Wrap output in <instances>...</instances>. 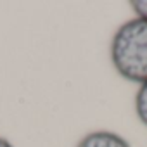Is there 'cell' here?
<instances>
[{
  "label": "cell",
  "instance_id": "2",
  "mask_svg": "<svg viewBox=\"0 0 147 147\" xmlns=\"http://www.w3.org/2000/svg\"><path fill=\"white\" fill-rule=\"evenodd\" d=\"M75 147H131L130 142L116 131L95 130L83 135Z\"/></svg>",
  "mask_w": 147,
  "mask_h": 147
},
{
  "label": "cell",
  "instance_id": "3",
  "mask_svg": "<svg viewBox=\"0 0 147 147\" xmlns=\"http://www.w3.org/2000/svg\"><path fill=\"white\" fill-rule=\"evenodd\" d=\"M135 113H137V118L140 119L142 125L147 126V82L138 85V90L135 94Z\"/></svg>",
  "mask_w": 147,
  "mask_h": 147
},
{
  "label": "cell",
  "instance_id": "1",
  "mask_svg": "<svg viewBox=\"0 0 147 147\" xmlns=\"http://www.w3.org/2000/svg\"><path fill=\"white\" fill-rule=\"evenodd\" d=\"M111 62L116 73L131 83L147 82V21H125L111 40Z\"/></svg>",
  "mask_w": 147,
  "mask_h": 147
},
{
  "label": "cell",
  "instance_id": "5",
  "mask_svg": "<svg viewBox=\"0 0 147 147\" xmlns=\"http://www.w3.org/2000/svg\"><path fill=\"white\" fill-rule=\"evenodd\" d=\"M0 147H14V144L11 140H7L5 137H0Z\"/></svg>",
  "mask_w": 147,
  "mask_h": 147
},
{
  "label": "cell",
  "instance_id": "4",
  "mask_svg": "<svg viewBox=\"0 0 147 147\" xmlns=\"http://www.w3.org/2000/svg\"><path fill=\"white\" fill-rule=\"evenodd\" d=\"M130 7L135 12V18L147 21V0H133L130 2Z\"/></svg>",
  "mask_w": 147,
  "mask_h": 147
}]
</instances>
